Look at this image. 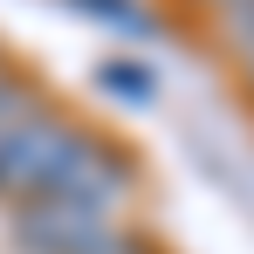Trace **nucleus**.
I'll return each instance as SVG.
<instances>
[{
    "label": "nucleus",
    "instance_id": "f257e3e1",
    "mask_svg": "<svg viewBox=\"0 0 254 254\" xmlns=\"http://www.w3.org/2000/svg\"><path fill=\"white\" fill-rule=\"evenodd\" d=\"M83 137H89V124L69 103H55V96L28 103L14 124L0 130V206L14 213L28 199H42V192H55V179L76 165Z\"/></svg>",
    "mask_w": 254,
    "mask_h": 254
},
{
    "label": "nucleus",
    "instance_id": "f03ea898",
    "mask_svg": "<svg viewBox=\"0 0 254 254\" xmlns=\"http://www.w3.org/2000/svg\"><path fill=\"white\" fill-rule=\"evenodd\" d=\"M62 7H76L83 21L110 28V35H130V42H151V35H158V14H151L144 0H62Z\"/></svg>",
    "mask_w": 254,
    "mask_h": 254
},
{
    "label": "nucleus",
    "instance_id": "7ed1b4c3",
    "mask_svg": "<svg viewBox=\"0 0 254 254\" xmlns=\"http://www.w3.org/2000/svg\"><path fill=\"white\" fill-rule=\"evenodd\" d=\"M96 89H103L110 103H130V110H144V103L158 96V76H151L144 62H124V55H110V62H96Z\"/></svg>",
    "mask_w": 254,
    "mask_h": 254
},
{
    "label": "nucleus",
    "instance_id": "20e7f679",
    "mask_svg": "<svg viewBox=\"0 0 254 254\" xmlns=\"http://www.w3.org/2000/svg\"><path fill=\"white\" fill-rule=\"evenodd\" d=\"M28 103H42V83L28 76V62H21V55H7V48H0V130L14 124Z\"/></svg>",
    "mask_w": 254,
    "mask_h": 254
},
{
    "label": "nucleus",
    "instance_id": "39448f33",
    "mask_svg": "<svg viewBox=\"0 0 254 254\" xmlns=\"http://www.w3.org/2000/svg\"><path fill=\"white\" fill-rule=\"evenodd\" d=\"M83 254H165V241H158V234H144V227H110V234H96V241H89Z\"/></svg>",
    "mask_w": 254,
    "mask_h": 254
},
{
    "label": "nucleus",
    "instance_id": "423d86ee",
    "mask_svg": "<svg viewBox=\"0 0 254 254\" xmlns=\"http://www.w3.org/2000/svg\"><path fill=\"white\" fill-rule=\"evenodd\" d=\"M220 28H227V42H234V48L254 42V0H227V7H220Z\"/></svg>",
    "mask_w": 254,
    "mask_h": 254
},
{
    "label": "nucleus",
    "instance_id": "0eeeda50",
    "mask_svg": "<svg viewBox=\"0 0 254 254\" xmlns=\"http://www.w3.org/2000/svg\"><path fill=\"white\" fill-rule=\"evenodd\" d=\"M241 69H248V89H254V42H241Z\"/></svg>",
    "mask_w": 254,
    "mask_h": 254
},
{
    "label": "nucleus",
    "instance_id": "6e6552de",
    "mask_svg": "<svg viewBox=\"0 0 254 254\" xmlns=\"http://www.w3.org/2000/svg\"><path fill=\"white\" fill-rule=\"evenodd\" d=\"M192 7H206V14H220V7H227V0H192Z\"/></svg>",
    "mask_w": 254,
    "mask_h": 254
}]
</instances>
